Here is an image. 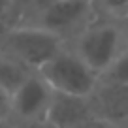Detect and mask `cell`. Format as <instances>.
Instances as JSON below:
<instances>
[{
    "instance_id": "cell-1",
    "label": "cell",
    "mask_w": 128,
    "mask_h": 128,
    "mask_svg": "<svg viewBox=\"0 0 128 128\" xmlns=\"http://www.w3.org/2000/svg\"><path fill=\"white\" fill-rule=\"evenodd\" d=\"M68 45L81 56L94 74H100L126 51L124 45V23L96 17L83 32H79Z\"/></svg>"
},
{
    "instance_id": "cell-2",
    "label": "cell",
    "mask_w": 128,
    "mask_h": 128,
    "mask_svg": "<svg viewBox=\"0 0 128 128\" xmlns=\"http://www.w3.org/2000/svg\"><path fill=\"white\" fill-rule=\"evenodd\" d=\"M64 45L62 38L28 24H15L0 32V53L17 58L34 72L47 64Z\"/></svg>"
},
{
    "instance_id": "cell-3",
    "label": "cell",
    "mask_w": 128,
    "mask_h": 128,
    "mask_svg": "<svg viewBox=\"0 0 128 128\" xmlns=\"http://www.w3.org/2000/svg\"><path fill=\"white\" fill-rule=\"evenodd\" d=\"M96 17V0H56L40 12L24 17L17 24L44 28L68 44Z\"/></svg>"
},
{
    "instance_id": "cell-4",
    "label": "cell",
    "mask_w": 128,
    "mask_h": 128,
    "mask_svg": "<svg viewBox=\"0 0 128 128\" xmlns=\"http://www.w3.org/2000/svg\"><path fill=\"white\" fill-rule=\"evenodd\" d=\"M38 72L53 90L58 92L90 96L98 85V74L92 72L68 44Z\"/></svg>"
},
{
    "instance_id": "cell-5",
    "label": "cell",
    "mask_w": 128,
    "mask_h": 128,
    "mask_svg": "<svg viewBox=\"0 0 128 128\" xmlns=\"http://www.w3.org/2000/svg\"><path fill=\"white\" fill-rule=\"evenodd\" d=\"M53 88L49 83L40 72H34L12 94V119L17 124L45 120Z\"/></svg>"
},
{
    "instance_id": "cell-6",
    "label": "cell",
    "mask_w": 128,
    "mask_h": 128,
    "mask_svg": "<svg viewBox=\"0 0 128 128\" xmlns=\"http://www.w3.org/2000/svg\"><path fill=\"white\" fill-rule=\"evenodd\" d=\"M94 117L90 96L68 94L53 90L45 120L56 128H74L79 122Z\"/></svg>"
},
{
    "instance_id": "cell-7",
    "label": "cell",
    "mask_w": 128,
    "mask_h": 128,
    "mask_svg": "<svg viewBox=\"0 0 128 128\" xmlns=\"http://www.w3.org/2000/svg\"><path fill=\"white\" fill-rule=\"evenodd\" d=\"M94 117L120 124L128 120V85L100 83L90 94Z\"/></svg>"
},
{
    "instance_id": "cell-8",
    "label": "cell",
    "mask_w": 128,
    "mask_h": 128,
    "mask_svg": "<svg viewBox=\"0 0 128 128\" xmlns=\"http://www.w3.org/2000/svg\"><path fill=\"white\" fill-rule=\"evenodd\" d=\"M34 74V70H30L26 64L19 62L17 58L0 53V87L4 88L10 96Z\"/></svg>"
},
{
    "instance_id": "cell-9",
    "label": "cell",
    "mask_w": 128,
    "mask_h": 128,
    "mask_svg": "<svg viewBox=\"0 0 128 128\" xmlns=\"http://www.w3.org/2000/svg\"><path fill=\"white\" fill-rule=\"evenodd\" d=\"M100 83H120V85H128V49L119 55L108 68L100 74L98 77Z\"/></svg>"
},
{
    "instance_id": "cell-10",
    "label": "cell",
    "mask_w": 128,
    "mask_h": 128,
    "mask_svg": "<svg viewBox=\"0 0 128 128\" xmlns=\"http://www.w3.org/2000/svg\"><path fill=\"white\" fill-rule=\"evenodd\" d=\"M96 15L119 23L128 21V0H96Z\"/></svg>"
},
{
    "instance_id": "cell-11",
    "label": "cell",
    "mask_w": 128,
    "mask_h": 128,
    "mask_svg": "<svg viewBox=\"0 0 128 128\" xmlns=\"http://www.w3.org/2000/svg\"><path fill=\"white\" fill-rule=\"evenodd\" d=\"M13 23V0H0V32L10 28Z\"/></svg>"
},
{
    "instance_id": "cell-12",
    "label": "cell",
    "mask_w": 128,
    "mask_h": 128,
    "mask_svg": "<svg viewBox=\"0 0 128 128\" xmlns=\"http://www.w3.org/2000/svg\"><path fill=\"white\" fill-rule=\"evenodd\" d=\"M74 128H120V124H115L111 120L100 119V117H92V119H87L83 122H79Z\"/></svg>"
},
{
    "instance_id": "cell-13",
    "label": "cell",
    "mask_w": 128,
    "mask_h": 128,
    "mask_svg": "<svg viewBox=\"0 0 128 128\" xmlns=\"http://www.w3.org/2000/svg\"><path fill=\"white\" fill-rule=\"evenodd\" d=\"M12 119V96L0 87V120Z\"/></svg>"
},
{
    "instance_id": "cell-14",
    "label": "cell",
    "mask_w": 128,
    "mask_h": 128,
    "mask_svg": "<svg viewBox=\"0 0 128 128\" xmlns=\"http://www.w3.org/2000/svg\"><path fill=\"white\" fill-rule=\"evenodd\" d=\"M53 2H56V0H30V2H28V6H26V10L23 12V15H21L19 21H23L24 17H28V15H32V13L40 12V10H44L45 6L53 4ZM19 21H17V23H19ZM17 23H15V24H17Z\"/></svg>"
},
{
    "instance_id": "cell-15",
    "label": "cell",
    "mask_w": 128,
    "mask_h": 128,
    "mask_svg": "<svg viewBox=\"0 0 128 128\" xmlns=\"http://www.w3.org/2000/svg\"><path fill=\"white\" fill-rule=\"evenodd\" d=\"M28 2H30V0H13V23H12V26L21 19V15H23V12L26 10Z\"/></svg>"
},
{
    "instance_id": "cell-16",
    "label": "cell",
    "mask_w": 128,
    "mask_h": 128,
    "mask_svg": "<svg viewBox=\"0 0 128 128\" xmlns=\"http://www.w3.org/2000/svg\"><path fill=\"white\" fill-rule=\"evenodd\" d=\"M17 128H56L47 120H38V122H24V124H17Z\"/></svg>"
},
{
    "instance_id": "cell-17",
    "label": "cell",
    "mask_w": 128,
    "mask_h": 128,
    "mask_svg": "<svg viewBox=\"0 0 128 128\" xmlns=\"http://www.w3.org/2000/svg\"><path fill=\"white\" fill-rule=\"evenodd\" d=\"M0 128H17V122L13 119H6V120H0Z\"/></svg>"
},
{
    "instance_id": "cell-18",
    "label": "cell",
    "mask_w": 128,
    "mask_h": 128,
    "mask_svg": "<svg viewBox=\"0 0 128 128\" xmlns=\"http://www.w3.org/2000/svg\"><path fill=\"white\" fill-rule=\"evenodd\" d=\"M124 45H126V49H128V21L124 23Z\"/></svg>"
},
{
    "instance_id": "cell-19",
    "label": "cell",
    "mask_w": 128,
    "mask_h": 128,
    "mask_svg": "<svg viewBox=\"0 0 128 128\" xmlns=\"http://www.w3.org/2000/svg\"><path fill=\"white\" fill-rule=\"evenodd\" d=\"M120 128H128V120H124V122H120Z\"/></svg>"
}]
</instances>
